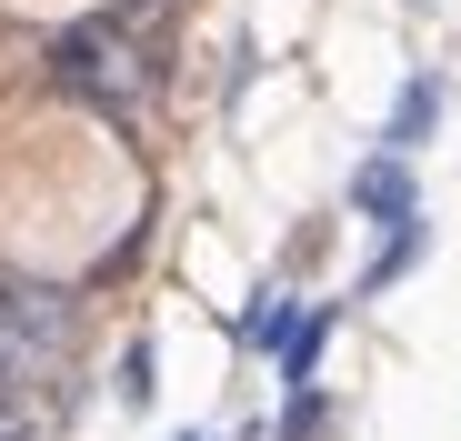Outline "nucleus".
I'll list each match as a JSON object with an SVG mask.
<instances>
[{
	"label": "nucleus",
	"instance_id": "nucleus-4",
	"mask_svg": "<svg viewBox=\"0 0 461 441\" xmlns=\"http://www.w3.org/2000/svg\"><path fill=\"white\" fill-rule=\"evenodd\" d=\"M321 351H331V311H291V331H281V351H271L281 392H312V382H321Z\"/></svg>",
	"mask_w": 461,
	"mask_h": 441
},
{
	"label": "nucleus",
	"instance_id": "nucleus-5",
	"mask_svg": "<svg viewBox=\"0 0 461 441\" xmlns=\"http://www.w3.org/2000/svg\"><path fill=\"white\" fill-rule=\"evenodd\" d=\"M431 130H441V81H431V70H411V81H402V101H392V151L411 161Z\"/></svg>",
	"mask_w": 461,
	"mask_h": 441
},
{
	"label": "nucleus",
	"instance_id": "nucleus-6",
	"mask_svg": "<svg viewBox=\"0 0 461 441\" xmlns=\"http://www.w3.org/2000/svg\"><path fill=\"white\" fill-rule=\"evenodd\" d=\"M431 251V231H421V220H411V231H381V251H371V271H361V291H392L411 261Z\"/></svg>",
	"mask_w": 461,
	"mask_h": 441
},
{
	"label": "nucleus",
	"instance_id": "nucleus-7",
	"mask_svg": "<svg viewBox=\"0 0 461 441\" xmlns=\"http://www.w3.org/2000/svg\"><path fill=\"white\" fill-rule=\"evenodd\" d=\"M281 331H291V302L261 281V291H251V311H241V341H251V351H281Z\"/></svg>",
	"mask_w": 461,
	"mask_h": 441
},
{
	"label": "nucleus",
	"instance_id": "nucleus-1",
	"mask_svg": "<svg viewBox=\"0 0 461 441\" xmlns=\"http://www.w3.org/2000/svg\"><path fill=\"white\" fill-rule=\"evenodd\" d=\"M50 70H60L70 91H91L101 111H131V101H140V81H131V40H121V11L70 21V31L50 40Z\"/></svg>",
	"mask_w": 461,
	"mask_h": 441
},
{
	"label": "nucleus",
	"instance_id": "nucleus-8",
	"mask_svg": "<svg viewBox=\"0 0 461 441\" xmlns=\"http://www.w3.org/2000/svg\"><path fill=\"white\" fill-rule=\"evenodd\" d=\"M150 392H161V372H150V341H131V351H121V401L150 411Z\"/></svg>",
	"mask_w": 461,
	"mask_h": 441
},
{
	"label": "nucleus",
	"instance_id": "nucleus-10",
	"mask_svg": "<svg viewBox=\"0 0 461 441\" xmlns=\"http://www.w3.org/2000/svg\"><path fill=\"white\" fill-rule=\"evenodd\" d=\"M181 441H211V431H181Z\"/></svg>",
	"mask_w": 461,
	"mask_h": 441
},
{
	"label": "nucleus",
	"instance_id": "nucleus-3",
	"mask_svg": "<svg viewBox=\"0 0 461 441\" xmlns=\"http://www.w3.org/2000/svg\"><path fill=\"white\" fill-rule=\"evenodd\" d=\"M351 211L371 220V231H411V220H421V191H411V161H402V151H371V161L351 171Z\"/></svg>",
	"mask_w": 461,
	"mask_h": 441
},
{
	"label": "nucleus",
	"instance_id": "nucleus-2",
	"mask_svg": "<svg viewBox=\"0 0 461 441\" xmlns=\"http://www.w3.org/2000/svg\"><path fill=\"white\" fill-rule=\"evenodd\" d=\"M0 321H11L21 361L41 372V361H70V341H81V311H70V291L31 281V271H0Z\"/></svg>",
	"mask_w": 461,
	"mask_h": 441
},
{
	"label": "nucleus",
	"instance_id": "nucleus-9",
	"mask_svg": "<svg viewBox=\"0 0 461 441\" xmlns=\"http://www.w3.org/2000/svg\"><path fill=\"white\" fill-rule=\"evenodd\" d=\"M321 421H331V401H321V392H291V401H281V441H312Z\"/></svg>",
	"mask_w": 461,
	"mask_h": 441
}]
</instances>
